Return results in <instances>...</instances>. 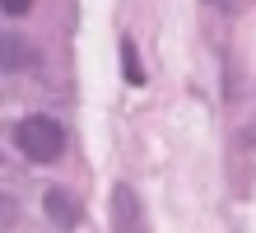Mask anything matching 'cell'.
<instances>
[{
	"label": "cell",
	"instance_id": "6da1fadb",
	"mask_svg": "<svg viewBox=\"0 0 256 233\" xmlns=\"http://www.w3.org/2000/svg\"><path fill=\"white\" fill-rule=\"evenodd\" d=\"M14 145H19V154L28 163H56L66 154V131L52 117H24L14 126Z\"/></svg>",
	"mask_w": 256,
	"mask_h": 233
},
{
	"label": "cell",
	"instance_id": "7a4b0ae2",
	"mask_svg": "<svg viewBox=\"0 0 256 233\" xmlns=\"http://www.w3.org/2000/svg\"><path fill=\"white\" fill-rule=\"evenodd\" d=\"M42 210H47V219L56 224V228H80V200H74L66 186H52L47 196H42Z\"/></svg>",
	"mask_w": 256,
	"mask_h": 233
},
{
	"label": "cell",
	"instance_id": "3957f363",
	"mask_svg": "<svg viewBox=\"0 0 256 233\" xmlns=\"http://www.w3.org/2000/svg\"><path fill=\"white\" fill-rule=\"evenodd\" d=\"M0 66H5V70H28V66H33V52H28L19 38L0 33Z\"/></svg>",
	"mask_w": 256,
	"mask_h": 233
},
{
	"label": "cell",
	"instance_id": "277c9868",
	"mask_svg": "<svg viewBox=\"0 0 256 233\" xmlns=\"http://www.w3.org/2000/svg\"><path fill=\"white\" fill-rule=\"evenodd\" d=\"M112 200H116V228L126 233V228L135 224V196H130V186H116Z\"/></svg>",
	"mask_w": 256,
	"mask_h": 233
},
{
	"label": "cell",
	"instance_id": "5b68a950",
	"mask_svg": "<svg viewBox=\"0 0 256 233\" xmlns=\"http://www.w3.org/2000/svg\"><path fill=\"white\" fill-rule=\"evenodd\" d=\"M122 70H126V80H130V84H144V70H140V56H135V47H130V42L122 47Z\"/></svg>",
	"mask_w": 256,
	"mask_h": 233
},
{
	"label": "cell",
	"instance_id": "8992f818",
	"mask_svg": "<svg viewBox=\"0 0 256 233\" xmlns=\"http://www.w3.org/2000/svg\"><path fill=\"white\" fill-rule=\"evenodd\" d=\"M28 10H33V0H0V14H10V19H19Z\"/></svg>",
	"mask_w": 256,
	"mask_h": 233
}]
</instances>
